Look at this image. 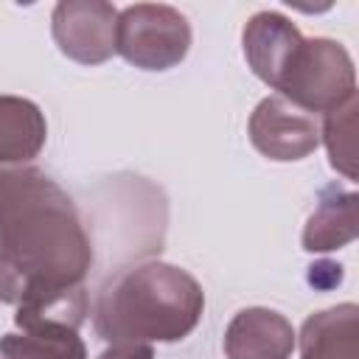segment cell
Here are the masks:
<instances>
[{
	"label": "cell",
	"mask_w": 359,
	"mask_h": 359,
	"mask_svg": "<svg viewBox=\"0 0 359 359\" xmlns=\"http://www.w3.org/2000/svg\"><path fill=\"white\" fill-rule=\"evenodd\" d=\"M320 135L325 140L331 165L348 180H353L356 177V98L323 115Z\"/></svg>",
	"instance_id": "5bb4252c"
},
{
	"label": "cell",
	"mask_w": 359,
	"mask_h": 359,
	"mask_svg": "<svg viewBox=\"0 0 359 359\" xmlns=\"http://www.w3.org/2000/svg\"><path fill=\"white\" fill-rule=\"evenodd\" d=\"M95 359H154V348L146 342H115L104 348Z\"/></svg>",
	"instance_id": "9a60e30c"
},
{
	"label": "cell",
	"mask_w": 359,
	"mask_h": 359,
	"mask_svg": "<svg viewBox=\"0 0 359 359\" xmlns=\"http://www.w3.org/2000/svg\"><path fill=\"white\" fill-rule=\"evenodd\" d=\"M300 42H303V34L280 11H258L247 20L241 31V48L250 70L272 90L286 73Z\"/></svg>",
	"instance_id": "52a82bcc"
},
{
	"label": "cell",
	"mask_w": 359,
	"mask_h": 359,
	"mask_svg": "<svg viewBox=\"0 0 359 359\" xmlns=\"http://www.w3.org/2000/svg\"><path fill=\"white\" fill-rule=\"evenodd\" d=\"M0 359H87V345L70 328H31L3 334Z\"/></svg>",
	"instance_id": "4fadbf2b"
},
{
	"label": "cell",
	"mask_w": 359,
	"mask_h": 359,
	"mask_svg": "<svg viewBox=\"0 0 359 359\" xmlns=\"http://www.w3.org/2000/svg\"><path fill=\"white\" fill-rule=\"evenodd\" d=\"M297 334L292 323L272 309H241L224 331L227 359H289Z\"/></svg>",
	"instance_id": "ba28073f"
},
{
	"label": "cell",
	"mask_w": 359,
	"mask_h": 359,
	"mask_svg": "<svg viewBox=\"0 0 359 359\" xmlns=\"http://www.w3.org/2000/svg\"><path fill=\"white\" fill-rule=\"evenodd\" d=\"M300 359H359V306L339 303L306 317Z\"/></svg>",
	"instance_id": "9c48e42d"
},
{
	"label": "cell",
	"mask_w": 359,
	"mask_h": 359,
	"mask_svg": "<svg viewBox=\"0 0 359 359\" xmlns=\"http://www.w3.org/2000/svg\"><path fill=\"white\" fill-rule=\"evenodd\" d=\"M202 311L205 292L191 272L165 261H146L104 283L93 325L109 345L180 342L199 325Z\"/></svg>",
	"instance_id": "7a4b0ae2"
},
{
	"label": "cell",
	"mask_w": 359,
	"mask_h": 359,
	"mask_svg": "<svg viewBox=\"0 0 359 359\" xmlns=\"http://www.w3.org/2000/svg\"><path fill=\"white\" fill-rule=\"evenodd\" d=\"M359 236V196L353 191H339L337 185L320 194L314 213L303 227L306 252H328L351 244Z\"/></svg>",
	"instance_id": "8fae6325"
},
{
	"label": "cell",
	"mask_w": 359,
	"mask_h": 359,
	"mask_svg": "<svg viewBox=\"0 0 359 359\" xmlns=\"http://www.w3.org/2000/svg\"><path fill=\"white\" fill-rule=\"evenodd\" d=\"M275 90L311 115H328L356 98L353 59L337 39H303Z\"/></svg>",
	"instance_id": "3957f363"
},
{
	"label": "cell",
	"mask_w": 359,
	"mask_h": 359,
	"mask_svg": "<svg viewBox=\"0 0 359 359\" xmlns=\"http://www.w3.org/2000/svg\"><path fill=\"white\" fill-rule=\"evenodd\" d=\"M90 236L70 194L34 165L0 168V303L81 286Z\"/></svg>",
	"instance_id": "6da1fadb"
},
{
	"label": "cell",
	"mask_w": 359,
	"mask_h": 359,
	"mask_svg": "<svg viewBox=\"0 0 359 359\" xmlns=\"http://www.w3.org/2000/svg\"><path fill=\"white\" fill-rule=\"evenodd\" d=\"M252 146L278 163L309 157L320 146V123L311 112L294 107L283 95H266L247 123Z\"/></svg>",
	"instance_id": "8992f818"
},
{
	"label": "cell",
	"mask_w": 359,
	"mask_h": 359,
	"mask_svg": "<svg viewBox=\"0 0 359 359\" xmlns=\"http://www.w3.org/2000/svg\"><path fill=\"white\" fill-rule=\"evenodd\" d=\"M90 314V297L87 286H67V289H50L28 294L22 303H17L14 323L20 331L31 328H70L79 331Z\"/></svg>",
	"instance_id": "7c38bea8"
},
{
	"label": "cell",
	"mask_w": 359,
	"mask_h": 359,
	"mask_svg": "<svg viewBox=\"0 0 359 359\" xmlns=\"http://www.w3.org/2000/svg\"><path fill=\"white\" fill-rule=\"evenodd\" d=\"M45 112L22 95H0V168L25 165L45 149Z\"/></svg>",
	"instance_id": "30bf717a"
},
{
	"label": "cell",
	"mask_w": 359,
	"mask_h": 359,
	"mask_svg": "<svg viewBox=\"0 0 359 359\" xmlns=\"http://www.w3.org/2000/svg\"><path fill=\"white\" fill-rule=\"evenodd\" d=\"M191 22L165 3H135L118 11L115 53L140 70H171L191 50Z\"/></svg>",
	"instance_id": "277c9868"
},
{
	"label": "cell",
	"mask_w": 359,
	"mask_h": 359,
	"mask_svg": "<svg viewBox=\"0 0 359 359\" xmlns=\"http://www.w3.org/2000/svg\"><path fill=\"white\" fill-rule=\"evenodd\" d=\"M50 31L67 59L101 65L115 53L118 8L107 0H62L53 6Z\"/></svg>",
	"instance_id": "5b68a950"
}]
</instances>
